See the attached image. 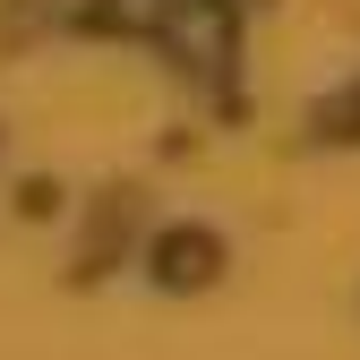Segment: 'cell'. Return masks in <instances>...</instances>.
<instances>
[{
	"instance_id": "cell-1",
	"label": "cell",
	"mask_w": 360,
	"mask_h": 360,
	"mask_svg": "<svg viewBox=\"0 0 360 360\" xmlns=\"http://www.w3.org/2000/svg\"><path fill=\"white\" fill-rule=\"evenodd\" d=\"M163 275H172V283H206V275H214V240H206V232L163 240Z\"/></svg>"
}]
</instances>
